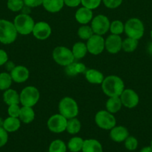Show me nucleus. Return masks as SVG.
<instances>
[{
	"instance_id": "f257e3e1",
	"label": "nucleus",
	"mask_w": 152,
	"mask_h": 152,
	"mask_svg": "<svg viewBox=\"0 0 152 152\" xmlns=\"http://www.w3.org/2000/svg\"><path fill=\"white\" fill-rule=\"evenodd\" d=\"M101 89L108 97L119 96L125 90V83L121 77L116 75H109L104 77L101 83Z\"/></svg>"
},
{
	"instance_id": "f03ea898",
	"label": "nucleus",
	"mask_w": 152,
	"mask_h": 152,
	"mask_svg": "<svg viewBox=\"0 0 152 152\" xmlns=\"http://www.w3.org/2000/svg\"><path fill=\"white\" fill-rule=\"evenodd\" d=\"M18 33L13 22L0 19V42L4 45L12 44L16 41Z\"/></svg>"
},
{
	"instance_id": "7ed1b4c3",
	"label": "nucleus",
	"mask_w": 152,
	"mask_h": 152,
	"mask_svg": "<svg viewBox=\"0 0 152 152\" xmlns=\"http://www.w3.org/2000/svg\"><path fill=\"white\" fill-rule=\"evenodd\" d=\"M18 34L27 36L32 34L35 22L29 14L20 13L14 18L13 22Z\"/></svg>"
},
{
	"instance_id": "20e7f679",
	"label": "nucleus",
	"mask_w": 152,
	"mask_h": 152,
	"mask_svg": "<svg viewBox=\"0 0 152 152\" xmlns=\"http://www.w3.org/2000/svg\"><path fill=\"white\" fill-rule=\"evenodd\" d=\"M59 113L66 119L77 117L79 113V108L77 102L70 96H65L60 100L58 104Z\"/></svg>"
},
{
	"instance_id": "39448f33",
	"label": "nucleus",
	"mask_w": 152,
	"mask_h": 152,
	"mask_svg": "<svg viewBox=\"0 0 152 152\" xmlns=\"http://www.w3.org/2000/svg\"><path fill=\"white\" fill-rule=\"evenodd\" d=\"M125 34L130 38L140 39L145 34L144 24L138 18H131L125 23Z\"/></svg>"
},
{
	"instance_id": "423d86ee",
	"label": "nucleus",
	"mask_w": 152,
	"mask_h": 152,
	"mask_svg": "<svg viewBox=\"0 0 152 152\" xmlns=\"http://www.w3.org/2000/svg\"><path fill=\"white\" fill-rule=\"evenodd\" d=\"M40 98V91L33 86H26L19 94L20 104L22 106L34 107L39 102Z\"/></svg>"
},
{
	"instance_id": "0eeeda50",
	"label": "nucleus",
	"mask_w": 152,
	"mask_h": 152,
	"mask_svg": "<svg viewBox=\"0 0 152 152\" xmlns=\"http://www.w3.org/2000/svg\"><path fill=\"white\" fill-rule=\"evenodd\" d=\"M52 58L58 65L66 67L75 62V57L71 49L66 46H58L52 51Z\"/></svg>"
},
{
	"instance_id": "6e6552de",
	"label": "nucleus",
	"mask_w": 152,
	"mask_h": 152,
	"mask_svg": "<svg viewBox=\"0 0 152 152\" xmlns=\"http://www.w3.org/2000/svg\"><path fill=\"white\" fill-rule=\"evenodd\" d=\"M95 123L100 129L110 131L116 126V120L114 115L107 110H101L95 114Z\"/></svg>"
},
{
	"instance_id": "1a4fd4ad",
	"label": "nucleus",
	"mask_w": 152,
	"mask_h": 152,
	"mask_svg": "<svg viewBox=\"0 0 152 152\" xmlns=\"http://www.w3.org/2000/svg\"><path fill=\"white\" fill-rule=\"evenodd\" d=\"M110 21L107 16L98 14L94 16L91 21V28L95 34L104 36L110 29Z\"/></svg>"
},
{
	"instance_id": "9d476101",
	"label": "nucleus",
	"mask_w": 152,
	"mask_h": 152,
	"mask_svg": "<svg viewBox=\"0 0 152 152\" xmlns=\"http://www.w3.org/2000/svg\"><path fill=\"white\" fill-rule=\"evenodd\" d=\"M68 119L66 118L61 114H55L51 116L47 121V127L52 133L61 134L66 129Z\"/></svg>"
},
{
	"instance_id": "9b49d317",
	"label": "nucleus",
	"mask_w": 152,
	"mask_h": 152,
	"mask_svg": "<svg viewBox=\"0 0 152 152\" xmlns=\"http://www.w3.org/2000/svg\"><path fill=\"white\" fill-rule=\"evenodd\" d=\"M88 53L92 55H99L105 49V39L103 36L94 34L89 39L86 40Z\"/></svg>"
},
{
	"instance_id": "f8f14e48",
	"label": "nucleus",
	"mask_w": 152,
	"mask_h": 152,
	"mask_svg": "<svg viewBox=\"0 0 152 152\" xmlns=\"http://www.w3.org/2000/svg\"><path fill=\"white\" fill-rule=\"evenodd\" d=\"M122 105L127 108H134L139 102V96L134 90L131 88H125L119 96Z\"/></svg>"
},
{
	"instance_id": "ddd939ff",
	"label": "nucleus",
	"mask_w": 152,
	"mask_h": 152,
	"mask_svg": "<svg viewBox=\"0 0 152 152\" xmlns=\"http://www.w3.org/2000/svg\"><path fill=\"white\" fill-rule=\"evenodd\" d=\"M52 32V27L45 21L35 22L33 28L32 34L37 39L46 40L51 36Z\"/></svg>"
},
{
	"instance_id": "4468645a",
	"label": "nucleus",
	"mask_w": 152,
	"mask_h": 152,
	"mask_svg": "<svg viewBox=\"0 0 152 152\" xmlns=\"http://www.w3.org/2000/svg\"><path fill=\"white\" fill-rule=\"evenodd\" d=\"M122 39L119 35L110 34L105 39V49L109 53L116 54L122 50Z\"/></svg>"
},
{
	"instance_id": "2eb2a0df",
	"label": "nucleus",
	"mask_w": 152,
	"mask_h": 152,
	"mask_svg": "<svg viewBox=\"0 0 152 152\" xmlns=\"http://www.w3.org/2000/svg\"><path fill=\"white\" fill-rule=\"evenodd\" d=\"M10 74L13 82L16 83H23L29 78L30 71L28 68L23 65H16L10 71Z\"/></svg>"
},
{
	"instance_id": "dca6fc26",
	"label": "nucleus",
	"mask_w": 152,
	"mask_h": 152,
	"mask_svg": "<svg viewBox=\"0 0 152 152\" xmlns=\"http://www.w3.org/2000/svg\"><path fill=\"white\" fill-rule=\"evenodd\" d=\"M129 136L128 129L122 126H115L110 130V137L116 142H122Z\"/></svg>"
},
{
	"instance_id": "f3484780",
	"label": "nucleus",
	"mask_w": 152,
	"mask_h": 152,
	"mask_svg": "<svg viewBox=\"0 0 152 152\" xmlns=\"http://www.w3.org/2000/svg\"><path fill=\"white\" fill-rule=\"evenodd\" d=\"M75 18L80 25H87L92 21L93 18V13L92 10L83 6L76 10Z\"/></svg>"
},
{
	"instance_id": "a211bd4d",
	"label": "nucleus",
	"mask_w": 152,
	"mask_h": 152,
	"mask_svg": "<svg viewBox=\"0 0 152 152\" xmlns=\"http://www.w3.org/2000/svg\"><path fill=\"white\" fill-rule=\"evenodd\" d=\"M84 77L88 83L93 85H101L104 80V74L100 71L94 68L86 69L84 73Z\"/></svg>"
},
{
	"instance_id": "6ab92c4d",
	"label": "nucleus",
	"mask_w": 152,
	"mask_h": 152,
	"mask_svg": "<svg viewBox=\"0 0 152 152\" xmlns=\"http://www.w3.org/2000/svg\"><path fill=\"white\" fill-rule=\"evenodd\" d=\"M46 11L52 13L61 11L64 6L63 0H43V4Z\"/></svg>"
},
{
	"instance_id": "aec40b11",
	"label": "nucleus",
	"mask_w": 152,
	"mask_h": 152,
	"mask_svg": "<svg viewBox=\"0 0 152 152\" xmlns=\"http://www.w3.org/2000/svg\"><path fill=\"white\" fill-rule=\"evenodd\" d=\"M21 123L22 122L18 117H12L8 116V117L4 120L3 129L7 133H13L19 130L21 126Z\"/></svg>"
},
{
	"instance_id": "412c9836",
	"label": "nucleus",
	"mask_w": 152,
	"mask_h": 152,
	"mask_svg": "<svg viewBox=\"0 0 152 152\" xmlns=\"http://www.w3.org/2000/svg\"><path fill=\"white\" fill-rule=\"evenodd\" d=\"M19 119L22 123H25V124H29V123H32L35 119V112L33 109V107H21Z\"/></svg>"
},
{
	"instance_id": "4be33fe9",
	"label": "nucleus",
	"mask_w": 152,
	"mask_h": 152,
	"mask_svg": "<svg viewBox=\"0 0 152 152\" xmlns=\"http://www.w3.org/2000/svg\"><path fill=\"white\" fill-rule=\"evenodd\" d=\"M2 97L4 102L7 105L20 103L19 94L16 90L10 88L7 90L4 91Z\"/></svg>"
},
{
	"instance_id": "5701e85b",
	"label": "nucleus",
	"mask_w": 152,
	"mask_h": 152,
	"mask_svg": "<svg viewBox=\"0 0 152 152\" xmlns=\"http://www.w3.org/2000/svg\"><path fill=\"white\" fill-rule=\"evenodd\" d=\"M122 106L123 105H122V101H121L119 96L108 97V99L105 103L106 110L113 114L119 112Z\"/></svg>"
},
{
	"instance_id": "b1692460",
	"label": "nucleus",
	"mask_w": 152,
	"mask_h": 152,
	"mask_svg": "<svg viewBox=\"0 0 152 152\" xmlns=\"http://www.w3.org/2000/svg\"><path fill=\"white\" fill-rule=\"evenodd\" d=\"M82 152H103L101 142L95 139L85 140L83 142Z\"/></svg>"
},
{
	"instance_id": "393cba45",
	"label": "nucleus",
	"mask_w": 152,
	"mask_h": 152,
	"mask_svg": "<svg viewBox=\"0 0 152 152\" xmlns=\"http://www.w3.org/2000/svg\"><path fill=\"white\" fill-rule=\"evenodd\" d=\"M72 52L73 53L75 59H81L84 57L88 53L86 43L82 42H77L75 43L72 48Z\"/></svg>"
},
{
	"instance_id": "a878e982",
	"label": "nucleus",
	"mask_w": 152,
	"mask_h": 152,
	"mask_svg": "<svg viewBox=\"0 0 152 152\" xmlns=\"http://www.w3.org/2000/svg\"><path fill=\"white\" fill-rule=\"evenodd\" d=\"M84 140L80 137H73L67 143V148L71 152H79L83 148Z\"/></svg>"
},
{
	"instance_id": "bb28decb",
	"label": "nucleus",
	"mask_w": 152,
	"mask_h": 152,
	"mask_svg": "<svg viewBox=\"0 0 152 152\" xmlns=\"http://www.w3.org/2000/svg\"><path fill=\"white\" fill-rule=\"evenodd\" d=\"M81 129V123L77 117L69 119L67 121L66 131L70 134H77Z\"/></svg>"
},
{
	"instance_id": "cd10ccee",
	"label": "nucleus",
	"mask_w": 152,
	"mask_h": 152,
	"mask_svg": "<svg viewBox=\"0 0 152 152\" xmlns=\"http://www.w3.org/2000/svg\"><path fill=\"white\" fill-rule=\"evenodd\" d=\"M139 45V40L127 37L124 40H122V50L126 53H132L137 48Z\"/></svg>"
},
{
	"instance_id": "c85d7f7f",
	"label": "nucleus",
	"mask_w": 152,
	"mask_h": 152,
	"mask_svg": "<svg viewBox=\"0 0 152 152\" xmlns=\"http://www.w3.org/2000/svg\"><path fill=\"white\" fill-rule=\"evenodd\" d=\"M12 83H13V80H12L10 73H0V91H4L10 88Z\"/></svg>"
},
{
	"instance_id": "c756f323",
	"label": "nucleus",
	"mask_w": 152,
	"mask_h": 152,
	"mask_svg": "<svg viewBox=\"0 0 152 152\" xmlns=\"http://www.w3.org/2000/svg\"><path fill=\"white\" fill-rule=\"evenodd\" d=\"M109 31H110L111 34L120 36L125 32V24L121 20H113V22H110Z\"/></svg>"
},
{
	"instance_id": "7c9ffc66",
	"label": "nucleus",
	"mask_w": 152,
	"mask_h": 152,
	"mask_svg": "<svg viewBox=\"0 0 152 152\" xmlns=\"http://www.w3.org/2000/svg\"><path fill=\"white\" fill-rule=\"evenodd\" d=\"M67 145L61 140H55L51 142L49 152H66Z\"/></svg>"
},
{
	"instance_id": "2f4dec72",
	"label": "nucleus",
	"mask_w": 152,
	"mask_h": 152,
	"mask_svg": "<svg viewBox=\"0 0 152 152\" xmlns=\"http://www.w3.org/2000/svg\"><path fill=\"white\" fill-rule=\"evenodd\" d=\"M94 34L90 25H82L77 30V36L80 39L87 40Z\"/></svg>"
},
{
	"instance_id": "473e14b6",
	"label": "nucleus",
	"mask_w": 152,
	"mask_h": 152,
	"mask_svg": "<svg viewBox=\"0 0 152 152\" xmlns=\"http://www.w3.org/2000/svg\"><path fill=\"white\" fill-rule=\"evenodd\" d=\"M24 1L23 0H7V7L10 11L19 12L23 8Z\"/></svg>"
},
{
	"instance_id": "72a5a7b5",
	"label": "nucleus",
	"mask_w": 152,
	"mask_h": 152,
	"mask_svg": "<svg viewBox=\"0 0 152 152\" xmlns=\"http://www.w3.org/2000/svg\"><path fill=\"white\" fill-rule=\"evenodd\" d=\"M125 146L128 151H134L138 147V140L133 136H128L125 141Z\"/></svg>"
},
{
	"instance_id": "f704fd0d",
	"label": "nucleus",
	"mask_w": 152,
	"mask_h": 152,
	"mask_svg": "<svg viewBox=\"0 0 152 152\" xmlns=\"http://www.w3.org/2000/svg\"><path fill=\"white\" fill-rule=\"evenodd\" d=\"M101 1L102 0H81V4L83 7L92 10L99 7Z\"/></svg>"
},
{
	"instance_id": "c9c22d12",
	"label": "nucleus",
	"mask_w": 152,
	"mask_h": 152,
	"mask_svg": "<svg viewBox=\"0 0 152 152\" xmlns=\"http://www.w3.org/2000/svg\"><path fill=\"white\" fill-rule=\"evenodd\" d=\"M21 107L19 104H13V105H8L7 108V114L9 117H18L19 118V113H20Z\"/></svg>"
},
{
	"instance_id": "e433bc0d",
	"label": "nucleus",
	"mask_w": 152,
	"mask_h": 152,
	"mask_svg": "<svg viewBox=\"0 0 152 152\" xmlns=\"http://www.w3.org/2000/svg\"><path fill=\"white\" fill-rule=\"evenodd\" d=\"M104 6L107 8L115 9L122 4L123 0H102Z\"/></svg>"
},
{
	"instance_id": "4c0bfd02",
	"label": "nucleus",
	"mask_w": 152,
	"mask_h": 152,
	"mask_svg": "<svg viewBox=\"0 0 152 152\" xmlns=\"http://www.w3.org/2000/svg\"><path fill=\"white\" fill-rule=\"evenodd\" d=\"M8 140V133L3 129L0 127V148L6 145Z\"/></svg>"
},
{
	"instance_id": "58836bf2",
	"label": "nucleus",
	"mask_w": 152,
	"mask_h": 152,
	"mask_svg": "<svg viewBox=\"0 0 152 152\" xmlns=\"http://www.w3.org/2000/svg\"><path fill=\"white\" fill-rule=\"evenodd\" d=\"M65 72L66 74L68 76H70V77H75V76L77 75V73L76 71L75 68V62H72L70 65H67V66L65 67Z\"/></svg>"
},
{
	"instance_id": "ea45409f",
	"label": "nucleus",
	"mask_w": 152,
	"mask_h": 152,
	"mask_svg": "<svg viewBox=\"0 0 152 152\" xmlns=\"http://www.w3.org/2000/svg\"><path fill=\"white\" fill-rule=\"evenodd\" d=\"M25 5L29 7H37L43 4V0H23Z\"/></svg>"
},
{
	"instance_id": "a19ab883",
	"label": "nucleus",
	"mask_w": 152,
	"mask_h": 152,
	"mask_svg": "<svg viewBox=\"0 0 152 152\" xmlns=\"http://www.w3.org/2000/svg\"><path fill=\"white\" fill-rule=\"evenodd\" d=\"M7 61H8V55L7 52L0 48V67L5 65Z\"/></svg>"
},
{
	"instance_id": "79ce46f5",
	"label": "nucleus",
	"mask_w": 152,
	"mask_h": 152,
	"mask_svg": "<svg viewBox=\"0 0 152 152\" xmlns=\"http://www.w3.org/2000/svg\"><path fill=\"white\" fill-rule=\"evenodd\" d=\"M64 4L69 7H76L81 4V0H63Z\"/></svg>"
},
{
	"instance_id": "37998d69",
	"label": "nucleus",
	"mask_w": 152,
	"mask_h": 152,
	"mask_svg": "<svg viewBox=\"0 0 152 152\" xmlns=\"http://www.w3.org/2000/svg\"><path fill=\"white\" fill-rule=\"evenodd\" d=\"M75 68L77 74L85 73V71H86V68L85 65L83 63H81V62H75Z\"/></svg>"
},
{
	"instance_id": "c03bdc74",
	"label": "nucleus",
	"mask_w": 152,
	"mask_h": 152,
	"mask_svg": "<svg viewBox=\"0 0 152 152\" xmlns=\"http://www.w3.org/2000/svg\"><path fill=\"white\" fill-rule=\"evenodd\" d=\"M4 65H5L6 68H7V70L8 71H11V70L13 69V68H14L15 66H16V65H14V63H13V62H10V61H7V62H6V64Z\"/></svg>"
},
{
	"instance_id": "a18cd8bd",
	"label": "nucleus",
	"mask_w": 152,
	"mask_h": 152,
	"mask_svg": "<svg viewBox=\"0 0 152 152\" xmlns=\"http://www.w3.org/2000/svg\"><path fill=\"white\" fill-rule=\"evenodd\" d=\"M139 152H152L151 146H145L142 148Z\"/></svg>"
},
{
	"instance_id": "49530a36",
	"label": "nucleus",
	"mask_w": 152,
	"mask_h": 152,
	"mask_svg": "<svg viewBox=\"0 0 152 152\" xmlns=\"http://www.w3.org/2000/svg\"><path fill=\"white\" fill-rule=\"evenodd\" d=\"M148 52L149 54H151L152 56V42L151 43H149L148 46Z\"/></svg>"
},
{
	"instance_id": "de8ad7c7",
	"label": "nucleus",
	"mask_w": 152,
	"mask_h": 152,
	"mask_svg": "<svg viewBox=\"0 0 152 152\" xmlns=\"http://www.w3.org/2000/svg\"><path fill=\"white\" fill-rule=\"evenodd\" d=\"M3 123H4V120L0 117V127H3Z\"/></svg>"
},
{
	"instance_id": "09e8293b",
	"label": "nucleus",
	"mask_w": 152,
	"mask_h": 152,
	"mask_svg": "<svg viewBox=\"0 0 152 152\" xmlns=\"http://www.w3.org/2000/svg\"><path fill=\"white\" fill-rule=\"evenodd\" d=\"M151 40H152V29L151 31Z\"/></svg>"
},
{
	"instance_id": "8fccbe9b",
	"label": "nucleus",
	"mask_w": 152,
	"mask_h": 152,
	"mask_svg": "<svg viewBox=\"0 0 152 152\" xmlns=\"http://www.w3.org/2000/svg\"><path fill=\"white\" fill-rule=\"evenodd\" d=\"M151 148H152V140H151Z\"/></svg>"
},
{
	"instance_id": "3c124183",
	"label": "nucleus",
	"mask_w": 152,
	"mask_h": 152,
	"mask_svg": "<svg viewBox=\"0 0 152 152\" xmlns=\"http://www.w3.org/2000/svg\"><path fill=\"white\" fill-rule=\"evenodd\" d=\"M70 152H71V151H70Z\"/></svg>"
}]
</instances>
